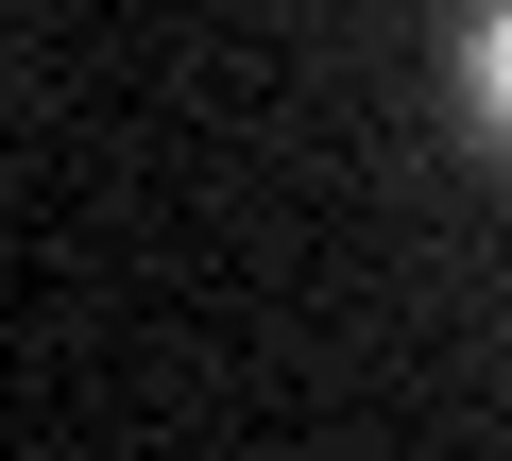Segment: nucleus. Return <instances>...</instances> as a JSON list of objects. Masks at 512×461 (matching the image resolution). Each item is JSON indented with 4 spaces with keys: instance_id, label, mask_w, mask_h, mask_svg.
I'll return each mask as SVG.
<instances>
[{
    "instance_id": "obj_1",
    "label": "nucleus",
    "mask_w": 512,
    "mask_h": 461,
    "mask_svg": "<svg viewBox=\"0 0 512 461\" xmlns=\"http://www.w3.org/2000/svg\"><path fill=\"white\" fill-rule=\"evenodd\" d=\"M444 120L461 154L512 171V0H444Z\"/></svg>"
}]
</instances>
